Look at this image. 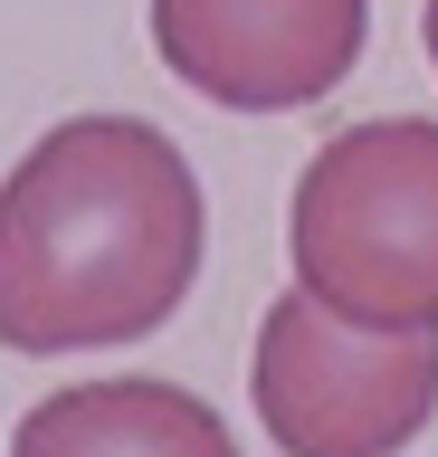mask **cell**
Masks as SVG:
<instances>
[{
  "label": "cell",
  "mask_w": 438,
  "mask_h": 457,
  "mask_svg": "<svg viewBox=\"0 0 438 457\" xmlns=\"http://www.w3.org/2000/svg\"><path fill=\"white\" fill-rule=\"evenodd\" d=\"M201 181L144 114H67L0 181V343L95 353L172 324L201 277Z\"/></svg>",
  "instance_id": "obj_1"
},
{
  "label": "cell",
  "mask_w": 438,
  "mask_h": 457,
  "mask_svg": "<svg viewBox=\"0 0 438 457\" xmlns=\"http://www.w3.org/2000/svg\"><path fill=\"white\" fill-rule=\"evenodd\" d=\"M295 286L372 334H438V124H343L286 200Z\"/></svg>",
  "instance_id": "obj_2"
},
{
  "label": "cell",
  "mask_w": 438,
  "mask_h": 457,
  "mask_svg": "<svg viewBox=\"0 0 438 457\" xmlns=\"http://www.w3.org/2000/svg\"><path fill=\"white\" fill-rule=\"evenodd\" d=\"M248 391L286 457H401L438 420V334H372L286 286L258 324Z\"/></svg>",
  "instance_id": "obj_3"
},
{
  "label": "cell",
  "mask_w": 438,
  "mask_h": 457,
  "mask_svg": "<svg viewBox=\"0 0 438 457\" xmlns=\"http://www.w3.org/2000/svg\"><path fill=\"white\" fill-rule=\"evenodd\" d=\"M372 0H153V48L229 114H295L352 77Z\"/></svg>",
  "instance_id": "obj_4"
},
{
  "label": "cell",
  "mask_w": 438,
  "mask_h": 457,
  "mask_svg": "<svg viewBox=\"0 0 438 457\" xmlns=\"http://www.w3.org/2000/svg\"><path fill=\"white\" fill-rule=\"evenodd\" d=\"M10 457H238V438L181 381H67L10 428Z\"/></svg>",
  "instance_id": "obj_5"
},
{
  "label": "cell",
  "mask_w": 438,
  "mask_h": 457,
  "mask_svg": "<svg viewBox=\"0 0 438 457\" xmlns=\"http://www.w3.org/2000/svg\"><path fill=\"white\" fill-rule=\"evenodd\" d=\"M419 48H429V67H438V0H419Z\"/></svg>",
  "instance_id": "obj_6"
}]
</instances>
